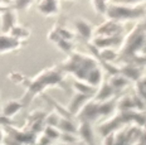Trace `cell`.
I'll list each match as a JSON object with an SVG mask.
<instances>
[{"mask_svg": "<svg viewBox=\"0 0 146 145\" xmlns=\"http://www.w3.org/2000/svg\"><path fill=\"white\" fill-rule=\"evenodd\" d=\"M60 39H62V38H60V35L58 34V32H57L54 28L52 29L49 33H48V41L52 42V43L57 44V43H58V42L60 41Z\"/></svg>", "mask_w": 146, "mask_h": 145, "instance_id": "cell-27", "label": "cell"}, {"mask_svg": "<svg viewBox=\"0 0 146 145\" xmlns=\"http://www.w3.org/2000/svg\"><path fill=\"white\" fill-rule=\"evenodd\" d=\"M54 29H56V31L58 32V34L60 35V38H62V39L72 41V39L74 38V33H73L69 28H67L66 25H59V24H56Z\"/></svg>", "mask_w": 146, "mask_h": 145, "instance_id": "cell-21", "label": "cell"}, {"mask_svg": "<svg viewBox=\"0 0 146 145\" xmlns=\"http://www.w3.org/2000/svg\"><path fill=\"white\" fill-rule=\"evenodd\" d=\"M60 145H67V144H60Z\"/></svg>", "mask_w": 146, "mask_h": 145, "instance_id": "cell-33", "label": "cell"}, {"mask_svg": "<svg viewBox=\"0 0 146 145\" xmlns=\"http://www.w3.org/2000/svg\"><path fill=\"white\" fill-rule=\"evenodd\" d=\"M62 117L63 116L59 112H57V111H52L50 114H48L47 116H45L44 122H45V125H48V126H57V128H58L59 121H60Z\"/></svg>", "mask_w": 146, "mask_h": 145, "instance_id": "cell-20", "label": "cell"}, {"mask_svg": "<svg viewBox=\"0 0 146 145\" xmlns=\"http://www.w3.org/2000/svg\"><path fill=\"white\" fill-rule=\"evenodd\" d=\"M93 37H123V25L120 22L107 19L95 28Z\"/></svg>", "mask_w": 146, "mask_h": 145, "instance_id": "cell-2", "label": "cell"}, {"mask_svg": "<svg viewBox=\"0 0 146 145\" xmlns=\"http://www.w3.org/2000/svg\"><path fill=\"white\" fill-rule=\"evenodd\" d=\"M72 87L74 88L76 93H82V95H87V96H91V97H92V96H95L96 90H97L93 86H91L87 81L77 80V78H74Z\"/></svg>", "mask_w": 146, "mask_h": 145, "instance_id": "cell-12", "label": "cell"}, {"mask_svg": "<svg viewBox=\"0 0 146 145\" xmlns=\"http://www.w3.org/2000/svg\"><path fill=\"white\" fill-rule=\"evenodd\" d=\"M50 144H53V143H52L49 139L45 136L43 132H42L39 136H36L35 141H34V145H50Z\"/></svg>", "mask_w": 146, "mask_h": 145, "instance_id": "cell-26", "label": "cell"}, {"mask_svg": "<svg viewBox=\"0 0 146 145\" xmlns=\"http://www.w3.org/2000/svg\"><path fill=\"white\" fill-rule=\"evenodd\" d=\"M58 129L62 132H71V134H77L78 125L73 122L72 117H62L59 121Z\"/></svg>", "mask_w": 146, "mask_h": 145, "instance_id": "cell-14", "label": "cell"}, {"mask_svg": "<svg viewBox=\"0 0 146 145\" xmlns=\"http://www.w3.org/2000/svg\"><path fill=\"white\" fill-rule=\"evenodd\" d=\"M77 135H78V138H80V140L83 141V143L87 145L95 143L93 129H92V126H91V122H88V121H81L78 124Z\"/></svg>", "mask_w": 146, "mask_h": 145, "instance_id": "cell-9", "label": "cell"}, {"mask_svg": "<svg viewBox=\"0 0 146 145\" xmlns=\"http://www.w3.org/2000/svg\"><path fill=\"white\" fill-rule=\"evenodd\" d=\"M9 34H11L13 37L17 39V41L19 42H25L28 41L30 38V35H32V31L28 28L27 25H20V24H17V25L13 28V31H11Z\"/></svg>", "mask_w": 146, "mask_h": 145, "instance_id": "cell-13", "label": "cell"}, {"mask_svg": "<svg viewBox=\"0 0 146 145\" xmlns=\"http://www.w3.org/2000/svg\"><path fill=\"white\" fill-rule=\"evenodd\" d=\"M107 82L110 83V86H111L113 90H120V88L126 87L130 81L127 80L126 77H123L121 73H117V74H112L111 78H110Z\"/></svg>", "mask_w": 146, "mask_h": 145, "instance_id": "cell-17", "label": "cell"}, {"mask_svg": "<svg viewBox=\"0 0 146 145\" xmlns=\"http://www.w3.org/2000/svg\"><path fill=\"white\" fill-rule=\"evenodd\" d=\"M7 136V132H5V129H3L1 126H0V145L4 143V139Z\"/></svg>", "mask_w": 146, "mask_h": 145, "instance_id": "cell-29", "label": "cell"}, {"mask_svg": "<svg viewBox=\"0 0 146 145\" xmlns=\"http://www.w3.org/2000/svg\"><path fill=\"white\" fill-rule=\"evenodd\" d=\"M42 132H43L45 136L49 139L52 143H53V141L59 140L60 135H62V131H60L57 126H48V125L44 126V129H43V131Z\"/></svg>", "mask_w": 146, "mask_h": 145, "instance_id": "cell-19", "label": "cell"}, {"mask_svg": "<svg viewBox=\"0 0 146 145\" xmlns=\"http://www.w3.org/2000/svg\"><path fill=\"white\" fill-rule=\"evenodd\" d=\"M90 145H96V144H95V143H93V144H90Z\"/></svg>", "mask_w": 146, "mask_h": 145, "instance_id": "cell-32", "label": "cell"}, {"mask_svg": "<svg viewBox=\"0 0 146 145\" xmlns=\"http://www.w3.org/2000/svg\"><path fill=\"white\" fill-rule=\"evenodd\" d=\"M115 3H120V4L126 5H141L145 0H113Z\"/></svg>", "mask_w": 146, "mask_h": 145, "instance_id": "cell-28", "label": "cell"}, {"mask_svg": "<svg viewBox=\"0 0 146 145\" xmlns=\"http://www.w3.org/2000/svg\"><path fill=\"white\" fill-rule=\"evenodd\" d=\"M98 51V57L105 63H111L118 57V53L113 51V48H105V49H97Z\"/></svg>", "mask_w": 146, "mask_h": 145, "instance_id": "cell-18", "label": "cell"}, {"mask_svg": "<svg viewBox=\"0 0 146 145\" xmlns=\"http://www.w3.org/2000/svg\"><path fill=\"white\" fill-rule=\"evenodd\" d=\"M34 3H35V0H17L14 3L13 8L15 10H28Z\"/></svg>", "mask_w": 146, "mask_h": 145, "instance_id": "cell-23", "label": "cell"}, {"mask_svg": "<svg viewBox=\"0 0 146 145\" xmlns=\"http://www.w3.org/2000/svg\"><path fill=\"white\" fill-rule=\"evenodd\" d=\"M9 8H11V7H4V5H0V17H1L3 14L5 13V10L9 9Z\"/></svg>", "mask_w": 146, "mask_h": 145, "instance_id": "cell-30", "label": "cell"}, {"mask_svg": "<svg viewBox=\"0 0 146 145\" xmlns=\"http://www.w3.org/2000/svg\"><path fill=\"white\" fill-rule=\"evenodd\" d=\"M73 27L76 29V34H78L82 39H84L86 42H92L93 34H95V28L84 18H76L73 20Z\"/></svg>", "mask_w": 146, "mask_h": 145, "instance_id": "cell-3", "label": "cell"}, {"mask_svg": "<svg viewBox=\"0 0 146 145\" xmlns=\"http://www.w3.org/2000/svg\"><path fill=\"white\" fill-rule=\"evenodd\" d=\"M86 81L91 84V86L95 87V88H98V87L101 86V83L105 81V80H103V71H102V68L100 67L98 65H97L95 68H92L90 72H88Z\"/></svg>", "mask_w": 146, "mask_h": 145, "instance_id": "cell-11", "label": "cell"}, {"mask_svg": "<svg viewBox=\"0 0 146 145\" xmlns=\"http://www.w3.org/2000/svg\"><path fill=\"white\" fill-rule=\"evenodd\" d=\"M0 31L1 33H10L13 31V28L18 24V17H17V11L15 9L11 7L5 10V13L0 17Z\"/></svg>", "mask_w": 146, "mask_h": 145, "instance_id": "cell-6", "label": "cell"}, {"mask_svg": "<svg viewBox=\"0 0 146 145\" xmlns=\"http://www.w3.org/2000/svg\"><path fill=\"white\" fill-rule=\"evenodd\" d=\"M120 73L123 77H126L129 81H133V80H139L140 78V69L139 67L133 65H126L123 68L120 69Z\"/></svg>", "mask_w": 146, "mask_h": 145, "instance_id": "cell-15", "label": "cell"}, {"mask_svg": "<svg viewBox=\"0 0 146 145\" xmlns=\"http://www.w3.org/2000/svg\"><path fill=\"white\" fill-rule=\"evenodd\" d=\"M91 98H93V97L87 96V95H82V93H76V95H73L71 101H69L68 106H67V110H68V112L71 115L77 116L78 112L82 110V107H83Z\"/></svg>", "mask_w": 146, "mask_h": 145, "instance_id": "cell-8", "label": "cell"}, {"mask_svg": "<svg viewBox=\"0 0 146 145\" xmlns=\"http://www.w3.org/2000/svg\"><path fill=\"white\" fill-rule=\"evenodd\" d=\"M23 46L22 42L17 41L11 34L0 33V54H7L20 49Z\"/></svg>", "mask_w": 146, "mask_h": 145, "instance_id": "cell-5", "label": "cell"}, {"mask_svg": "<svg viewBox=\"0 0 146 145\" xmlns=\"http://www.w3.org/2000/svg\"><path fill=\"white\" fill-rule=\"evenodd\" d=\"M9 78L13 81L14 83L17 84H23L24 83V80H27L25 76L22 73H18V72H14V73H9Z\"/></svg>", "mask_w": 146, "mask_h": 145, "instance_id": "cell-25", "label": "cell"}, {"mask_svg": "<svg viewBox=\"0 0 146 145\" xmlns=\"http://www.w3.org/2000/svg\"><path fill=\"white\" fill-rule=\"evenodd\" d=\"M1 145H3V144H1Z\"/></svg>", "mask_w": 146, "mask_h": 145, "instance_id": "cell-35", "label": "cell"}, {"mask_svg": "<svg viewBox=\"0 0 146 145\" xmlns=\"http://www.w3.org/2000/svg\"><path fill=\"white\" fill-rule=\"evenodd\" d=\"M77 116H80L81 121H88L91 122L92 120H96L100 116L98 111V102L95 101L93 98H91L90 101L82 107V110L78 112Z\"/></svg>", "mask_w": 146, "mask_h": 145, "instance_id": "cell-7", "label": "cell"}, {"mask_svg": "<svg viewBox=\"0 0 146 145\" xmlns=\"http://www.w3.org/2000/svg\"><path fill=\"white\" fill-rule=\"evenodd\" d=\"M13 125H14V121L11 117H8V116H5V115H3L0 112V126H1L3 129L11 128Z\"/></svg>", "mask_w": 146, "mask_h": 145, "instance_id": "cell-24", "label": "cell"}, {"mask_svg": "<svg viewBox=\"0 0 146 145\" xmlns=\"http://www.w3.org/2000/svg\"><path fill=\"white\" fill-rule=\"evenodd\" d=\"M108 19L116 20L120 23L139 20L146 17V7L144 5H126L112 1L106 13Z\"/></svg>", "mask_w": 146, "mask_h": 145, "instance_id": "cell-1", "label": "cell"}, {"mask_svg": "<svg viewBox=\"0 0 146 145\" xmlns=\"http://www.w3.org/2000/svg\"><path fill=\"white\" fill-rule=\"evenodd\" d=\"M9 1H10V3H15V1H17V0H9Z\"/></svg>", "mask_w": 146, "mask_h": 145, "instance_id": "cell-31", "label": "cell"}, {"mask_svg": "<svg viewBox=\"0 0 146 145\" xmlns=\"http://www.w3.org/2000/svg\"><path fill=\"white\" fill-rule=\"evenodd\" d=\"M36 11L45 18L58 15L60 13V0H40L36 4Z\"/></svg>", "mask_w": 146, "mask_h": 145, "instance_id": "cell-4", "label": "cell"}, {"mask_svg": "<svg viewBox=\"0 0 146 145\" xmlns=\"http://www.w3.org/2000/svg\"><path fill=\"white\" fill-rule=\"evenodd\" d=\"M24 106H25V105H24L23 101H20V100H9V101H7L3 105L0 112L3 115H5V116L13 119L15 115H18L23 110Z\"/></svg>", "mask_w": 146, "mask_h": 145, "instance_id": "cell-10", "label": "cell"}, {"mask_svg": "<svg viewBox=\"0 0 146 145\" xmlns=\"http://www.w3.org/2000/svg\"><path fill=\"white\" fill-rule=\"evenodd\" d=\"M112 1L113 0H91V5L97 15H106L107 9Z\"/></svg>", "mask_w": 146, "mask_h": 145, "instance_id": "cell-16", "label": "cell"}, {"mask_svg": "<svg viewBox=\"0 0 146 145\" xmlns=\"http://www.w3.org/2000/svg\"><path fill=\"white\" fill-rule=\"evenodd\" d=\"M57 48L62 52H64L67 54H71L73 52V43L72 41H67V39H60L58 43L56 44Z\"/></svg>", "mask_w": 146, "mask_h": 145, "instance_id": "cell-22", "label": "cell"}, {"mask_svg": "<svg viewBox=\"0 0 146 145\" xmlns=\"http://www.w3.org/2000/svg\"><path fill=\"white\" fill-rule=\"evenodd\" d=\"M50 145H53V144H50Z\"/></svg>", "mask_w": 146, "mask_h": 145, "instance_id": "cell-34", "label": "cell"}]
</instances>
